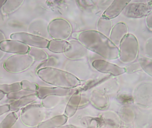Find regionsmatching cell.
<instances>
[{
  "label": "cell",
  "instance_id": "24",
  "mask_svg": "<svg viewBox=\"0 0 152 128\" xmlns=\"http://www.w3.org/2000/svg\"><path fill=\"white\" fill-rule=\"evenodd\" d=\"M6 1H0V9L1 8H2L3 5H4Z\"/></svg>",
  "mask_w": 152,
  "mask_h": 128
},
{
  "label": "cell",
  "instance_id": "6",
  "mask_svg": "<svg viewBox=\"0 0 152 128\" xmlns=\"http://www.w3.org/2000/svg\"><path fill=\"white\" fill-rule=\"evenodd\" d=\"M0 49L4 52L14 54H26L29 48L26 45L13 40H5L0 43Z\"/></svg>",
  "mask_w": 152,
  "mask_h": 128
},
{
  "label": "cell",
  "instance_id": "11",
  "mask_svg": "<svg viewBox=\"0 0 152 128\" xmlns=\"http://www.w3.org/2000/svg\"><path fill=\"white\" fill-rule=\"evenodd\" d=\"M23 2V1H6L2 8L3 13L8 15L12 13L20 7Z\"/></svg>",
  "mask_w": 152,
  "mask_h": 128
},
{
  "label": "cell",
  "instance_id": "10",
  "mask_svg": "<svg viewBox=\"0 0 152 128\" xmlns=\"http://www.w3.org/2000/svg\"><path fill=\"white\" fill-rule=\"evenodd\" d=\"M35 96L34 95H28L13 102L10 104V111L12 112L18 111L21 107L34 101L35 99Z\"/></svg>",
  "mask_w": 152,
  "mask_h": 128
},
{
  "label": "cell",
  "instance_id": "3",
  "mask_svg": "<svg viewBox=\"0 0 152 128\" xmlns=\"http://www.w3.org/2000/svg\"><path fill=\"white\" fill-rule=\"evenodd\" d=\"M34 60L28 54H17L9 57L4 67L9 72L18 73L26 70L33 64Z\"/></svg>",
  "mask_w": 152,
  "mask_h": 128
},
{
  "label": "cell",
  "instance_id": "7",
  "mask_svg": "<svg viewBox=\"0 0 152 128\" xmlns=\"http://www.w3.org/2000/svg\"><path fill=\"white\" fill-rule=\"evenodd\" d=\"M93 65L96 69L102 72H109L114 75H119L126 72V69L119 67L103 60H96Z\"/></svg>",
  "mask_w": 152,
  "mask_h": 128
},
{
  "label": "cell",
  "instance_id": "19",
  "mask_svg": "<svg viewBox=\"0 0 152 128\" xmlns=\"http://www.w3.org/2000/svg\"><path fill=\"white\" fill-rule=\"evenodd\" d=\"M141 68L139 63L138 64L136 63V64H130L125 69H126V72L131 73V72H134L139 70Z\"/></svg>",
  "mask_w": 152,
  "mask_h": 128
},
{
  "label": "cell",
  "instance_id": "22",
  "mask_svg": "<svg viewBox=\"0 0 152 128\" xmlns=\"http://www.w3.org/2000/svg\"><path fill=\"white\" fill-rule=\"evenodd\" d=\"M4 40H5V37L4 34L0 31V43Z\"/></svg>",
  "mask_w": 152,
  "mask_h": 128
},
{
  "label": "cell",
  "instance_id": "18",
  "mask_svg": "<svg viewBox=\"0 0 152 128\" xmlns=\"http://www.w3.org/2000/svg\"><path fill=\"white\" fill-rule=\"evenodd\" d=\"M145 52L147 56L152 57V38L147 40L145 45Z\"/></svg>",
  "mask_w": 152,
  "mask_h": 128
},
{
  "label": "cell",
  "instance_id": "13",
  "mask_svg": "<svg viewBox=\"0 0 152 128\" xmlns=\"http://www.w3.org/2000/svg\"><path fill=\"white\" fill-rule=\"evenodd\" d=\"M141 69L149 76L152 77V59L147 57H142L138 60Z\"/></svg>",
  "mask_w": 152,
  "mask_h": 128
},
{
  "label": "cell",
  "instance_id": "5",
  "mask_svg": "<svg viewBox=\"0 0 152 128\" xmlns=\"http://www.w3.org/2000/svg\"><path fill=\"white\" fill-rule=\"evenodd\" d=\"M10 37L12 40L19 41L26 45L39 48H45L49 44L47 40L42 37L24 32L13 33Z\"/></svg>",
  "mask_w": 152,
  "mask_h": 128
},
{
  "label": "cell",
  "instance_id": "25",
  "mask_svg": "<svg viewBox=\"0 0 152 128\" xmlns=\"http://www.w3.org/2000/svg\"><path fill=\"white\" fill-rule=\"evenodd\" d=\"M4 53L3 51H2L0 49V60L3 58L4 55Z\"/></svg>",
  "mask_w": 152,
  "mask_h": 128
},
{
  "label": "cell",
  "instance_id": "4",
  "mask_svg": "<svg viewBox=\"0 0 152 128\" xmlns=\"http://www.w3.org/2000/svg\"><path fill=\"white\" fill-rule=\"evenodd\" d=\"M152 11V1L147 2L129 3L123 11L124 15L130 18H140L147 16Z\"/></svg>",
  "mask_w": 152,
  "mask_h": 128
},
{
  "label": "cell",
  "instance_id": "2",
  "mask_svg": "<svg viewBox=\"0 0 152 128\" xmlns=\"http://www.w3.org/2000/svg\"><path fill=\"white\" fill-rule=\"evenodd\" d=\"M134 102L143 109L152 108V82L143 81L137 86L133 93Z\"/></svg>",
  "mask_w": 152,
  "mask_h": 128
},
{
  "label": "cell",
  "instance_id": "1",
  "mask_svg": "<svg viewBox=\"0 0 152 128\" xmlns=\"http://www.w3.org/2000/svg\"><path fill=\"white\" fill-rule=\"evenodd\" d=\"M120 45L119 57L121 61L125 63H130L136 59L139 44L135 36L128 34L122 39Z\"/></svg>",
  "mask_w": 152,
  "mask_h": 128
},
{
  "label": "cell",
  "instance_id": "15",
  "mask_svg": "<svg viewBox=\"0 0 152 128\" xmlns=\"http://www.w3.org/2000/svg\"><path fill=\"white\" fill-rule=\"evenodd\" d=\"M28 53V55L35 60L42 61L46 59V53L43 51L37 48H30Z\"/></svg>",
  "mask_w": 152,
  "mask_h": 128
},
{
  "label": "cell",
  "instance_id": "16",
  "mask_svg": "<svg viewBox=\"0 0 152 128\" xmlns=\"http://www.w3.org/2000/svg\"><path fill=\"white\" fill-rule=\"evenodd\" d=\"M29 94L30 93L28 91L24 90L23 91H17L8 94H7V97L8 99L11 100H18L23 97L29 95Z\"/></svg>",
  "mask_w": 152,
  "mask_h": 128
},
{
  "label": "cell",
  "instance_id": "17",
  "mask_svg": "<svg viewBox=\"0 0 152 128\" xmlns=\"http://www.w3.org/2000/svg\"><path fill=\"white\" fill-rule=\"evenodd\" d=\"M21 89L26 91H33L35 90L36 89V86L35 84L30 83L27 80H22L20 82Z\"/></svg>",
  "mask_w": 152,
  "mask_h": 128
},
{
  "label": "cell",
  "instance_id": "23",
  "mask_svg": "<svg viewBox=\"0 0 152 128\" xmlns=\"http://www.w3.org/2000/svg\"><path fill=\"white\" fill-rule=\"evenodd\" d=\"M5 94L2 92V91H0V101L3 99L5 96Z\"/></svg>",
  "mask_w": 152,
  "mask_h": 128
},
{
  "label": "cell",
  "instance_id": "20",
  "mask_svg": "<svg viewBox=\"0 0 152 128\" xmlns=\"http://www.w3.org/2000/svg\"><path fill=\"white\" fill-rule=\"evenodd\" d=\"M146 24L148 29L152 31V11L146 16Z\"/></svg>",
  "mask_w": 152,
  "mask_h": 128
},
{
  "label": "cell",
  "instance_id": "26",
  "mask_svg": "<svg viewBox=\"0 0 152 128\" xmlns=\"http://www.w3.org/2000/svg\"><path fill=\"white\" fill-rule=\"evenodd\" d=\"M150 128H152V125L151 127H150Z\"/></svg>",
  "mask_w": 152,
  "mask_h": 128
},
{
  "label": "cell",
  "instance_id": "8",
  "mask_svg": "<svg viewBox=\"0 0 152 128\" xmlns=\"http://www.w3.org/2000/svg\"><path fill=\"white\" fill-rule=\"evenodd\" d=\"M131 1H114L104 12L105 18L112 19L118 16Z\"/></svg>",
  "mask_w": 152,
  "mask_h": 128
},
{
  "label": "cell",
  "instance_id": "12",
  "mask_svg": "<svg viewBox=\"0 0 152 128\" xmlns=\"http://www.w3.org/2000/svg\"><path fill=\"white\" fill-rule=\"evenodd\" d=\"M18 118V117L15 112L9 113L0 123V128H11Z\"/></svg>",
  "mask_w": 152,
  "mask_h": 128
},
{
  "label": "cell",
  "instance_id": "9",
  "mask_svg": "<svg viewBox=\"0 0 152 128\" xmlns=\"http://www.w3.org/2000/svg\"><path fill=\"white\" fill-rule=\"evenodd\" d=\"M128 32L126 25L123 23H118L114 26L112 31L111 39L115 44L120 45L122 39L128 34Z\"/></svg>",
  "mask_w": 152,
  "mask_h": 128
},
{
  "label": "cell",
  "instance_id": "21",
  "mask_svg": "<svg viewBox=\"0 0 152 128\" xmlns=\"http://www.w3.org/2000/svg\"><path fill=\"white\" fill-rule=\"evenodd\" d=\"M10 111V105L6 104L0 106V116Z\"/></svg>",
  "mask_w": 152,
  "mask_h": 128
},
{
  "label": "cell",
  "instance_id": "14",
  "mask_svg": "<svg viewBox=\"0 0 152 128\" xmlns=\"http://www.w3.org/2000/svg\"><path fill=\"white\" fill-rule=\"evenodd\" d=\"M21 89L20 82H16L10 85L0 84V91H2L4 94H7L13 92L20 91Z\"/></svg>",
  "mask_w": 152,
  "mask_h": 128
}]
</instances>
